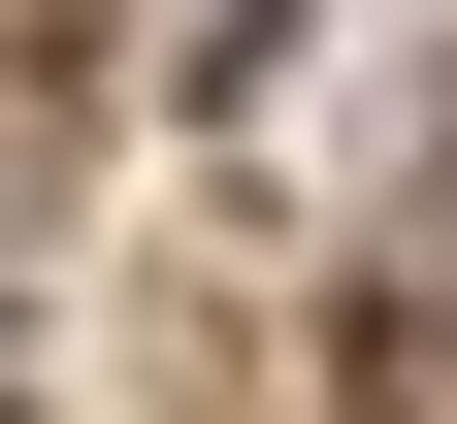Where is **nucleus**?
Returning a JSON list of instances; mask_svg holds the SVG:
<instances>
[{
    "label": "nucleus",
    "instance_id": "f257e3e1",
    "mask_svg": "<svg viewBox=\"0 0 457 424\" xmlns=\"http://www.w3.org/2000/svg\"><path fill=\"white\" fill-rule=\"evenodd\" d=\"M360 392H392V424H457V262H425V294L360 327Z\"/></svg>",
    "mask_w": 457,
    "mask_h": 424
},
{
    "label": "nucleus",
    "instance_id": "f03ea898",
    "mask_svg": "<svg viewBox=\"0 0 457 424\" xmlns=\"http://www.w3.org/2000/svg\"><path fill=\"white\" fill-rule=\"evenodd\" d=\"M0 424H33V392H0Z\"/></svg>",
    "mask_w": 457,
    "mask_h": 424
}]
</instances>
